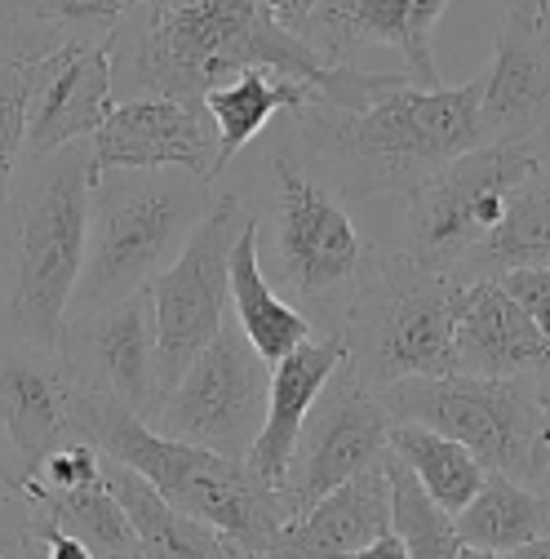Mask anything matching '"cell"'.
I'll return each instance as SVG.
<instances>
[{
	"instance_id": "obj_33",
	"label": "cell",
	"mask_w": 550,
	"mask_h": 559,
	"mask_svg": "<svg viewBox=\"0 0 550 559\" xmlns=\"http://www.w3.org/2000/svg\"><path fill=\"white\" fill-rule=\"evenodd\" d=\"M36 537L45 542V559H98L85 542H76V537H67L62 528H53L40 511H36Z\"/></svg>"
},
{
	"instance_id": "obj_40",
	"label": "cell",
	"mask_w": 550,
	"mask_h": 559,
	"mask_svg": "<svg viewBox=\"0 0 550 559\" xmlns=\"http://www.w3.org/2000/svg\"><path fill=\"white\" fill-rule=\"evenodd\" d=\"M506 559H550V533L546 537H533V542H524L515 550H506Z\"/></svg>"
},
{
	"instance_id": "obj_15",
	"label": "cell",
	"mask_w": 550,
	"mask_h": 559,
	"mask_svg": "<svg viewBox=\"0 0 550 559\" xmlns=\"http://www.w3.org/2000/svg\"><path fill=\"white\" fill-rule=\"evenodd\" d=\"M449 0H320L302 27V40L328 62H356L360 49H399L404 76L422 90H440L431 32Z\"/></svg>"
},
{
	"instance_id": "obj_44",
	"label": "cell",
	"mask_w": 550,
	"mask_h": 559,
	"mask_svg": "<svg viewBox=\"0 0 550 559\" xmlns=\"http://www.w3.org/2000/svg\"><path fill=\"white\" fill-rule=\"evenodd\" d=\"M23 559H45V542H40V537H36V546H32V550H27V555H23Z\"/></svg>"
},
{
	"instance_id": "obj_1",
	"label": "cell",
	"mask_w": 550,
	"mask_h": 559,
	"mask_svg": "<svg viewBox=\"0 0 550 559\" xmlns=\"http://www.w3.org/2000/svg\"><path fill=\"white\" fill-rule=\"evenodd\" d=\"M111 94L129 98H182L236 81L249 67L289 76L320 94L333 67L320 49L271 19L262 0H160V5L124 10L107 36Z\"/></svg>"
},
{
	"instance_id": "obj_46",
	"label": "cell",
	"mask_w": 550,
	"mask_h": 559,
	"mask_svg": "<svg viewBox=\"0 0 550 559\" xmlns=\"http://www.w3.org/2000/svg\"><path fill=\"white\" fill-rule=\"evenodd\" d=\"M541 27H546V32H550V5H546V23H541Z\"/></svg>"
},
{
	"instance_id": "obj_32",
	"label": "cell",
	"mask_w": 550,
	"mask_h": 559,
	"mask_svg": "<svg viewBox=\"0 0 550 559\" xmlns=\"http://www.w3.org/2000/svg\"><path fill=\"white\" fill-rule=\"evenodd\" d=\"M498 285L537 320V329L550 337V262L546 266H528V271H511Z\"/></svg>"
},
{
	"instance_id": "obj_19",
	"label": "cell",
	"mask_w": 550,
	"mask_h": 559,
	"mask_svg": "<svg viewBox=\"0 0 550 559\" xmlns=\"http://www.w3.org/2000/svg\"><path fill=\"white\" fill-rule=\"evenodd\" d=\"M386 528H391V479L386 466H373L333 488L328 498H320L311 511L289 520L262 550L244 559H347Z\"/></svg>"
},
{
	"instance_id": "obj_39",
	"label": "cell",
	"mask_w": 550,
	"mask_h": 559,
	"mask_svg": "<svg viewBox=\"0 0 550 559\" xmlns=\"http://www.w3.org/2000/svg\"><path fill=\"white\" fill-rule=\"evenodd\" d=\"M533 382H537V400H541V417H546V440H550V360L533 373Z\"/></svg>"
},
{
	"instance_id": "obj_25",
	"label": "cell",
	"mask_w": 550,
	"mask_h": 559,
	"mask_svg": "<svg viewBox=\"0 0 550 559\" xmlns=\"http://www.w3.org/2000/svg\"><path fill=\"white\" fill-rule=\"evenodd\" d=\"M546 262H550V195L528 178L506 195L502 223L449 275L462 280V285H479V280H502L511 271H528Z\"/></svg>"
},
{
	"instance_id": "obj_4",
	"label": "cell",
	"mask_w": 550,
	"mask_h": 559,
	"mask_svg": "<svg viewBox=\"0 0 550 559\" xmlns=\"http://www.w3.org/2000/svg\"><path fill=\"white\" fill-rule=\"evenodd\" d=\"M72 427L98 453L124 462L147 484H156V493L165 502H174L178 511H187L204 524H214L244 555L262 550L289 520H298L294 502L280 488L262 484L244 462L156 436L138 413H129L103 395L76 391Z\"/></svg>"
},
{
	"instance_id": "obj_11",
	"label": "cell",
	"mask_w": 550,
	"mask_h": 559,
	"mask_svg": "<svg viewBox=\"0 0 550 559\" xmlns=\"http://www.w3.org/2000/svg\"><path fill=\"white\" fill-rule=\"evenodd\" d=\"M253 209L240 191L214 200L210 218L195 227L178 262L152 280V307H156V373L160 395L178 386L191 360L218 337L231 316V249L244 231Z\"/></svg>"
},
{
	"instance_id": "obj_27",
	"label": "cell",
	"mask_w": 550,
	"mask_h": 559,
	"mask_svg": "<svg viewBox=\"0 0 550 559\" xmlns=\"http://www.w3.org/2000/svg\"><path fill=\"white\" fill-rule=\"evenodd\" d=\"M27 502L53 528H62L67 537L85 542L98 559L143 555V546H138V533H133L120 498L111 493V484H107V471H103V479L81 484V488H40V484H27Z\"/></svg>"
},
{
	"instance_id": "obj_26",
	"label": "cell",
	"mask_w": 550,
	"mask_h": 559,
	"mask_svg": "<svg viewBox=\"0 0 550 559\" xmlns=\"http://www.w3.org/2000/svg\"><path fill=\"white\" fill-rule=\"evenodd\" d=\"M311 98H315L311 85L262 72V67H249V72H240L236 81L204 94V111H210L218 124V174L271 124V116H285Z\"/></svg>"
},
{
	"instance_id": "obj_20",
	"label": "cell",
	"mask_w": 550,
	"mask_h": 559,
	"mask_svg": "<svg viewBox=\"0 0 550 559\" xmlns=\"http://www.w3.org/2000/svg\"><path fill=\"white\" fill-rule=\"evenodd\" d=\"M550 120V32L502 19L493 40V62L485 67L479 124L485 143L533 138Z\"/></svg>"
},
{
	"instance_id": "obj_34",
	"label": "cell",
	"mask_w": 550,
	"mask_h": 559,
	"mask_svg": "<svg viewBox=\"0 0 550 559\" xmlns=\"http://www.w3.org/2000/svg\"><path fill=\"white\" fill-rule=\"evenodd\" d=\"M262 5L271 10V19L280 23V27H289L294 36H302V27H307V19L315 14L320 0H262Z\"/></svg>"
},
{
	"instance_id": "obj_41",
	"label": "cell",
	"mask_w": 550,
	"mask_h": 559,
	"mask_svg": "<svg viewBox=\"0 0 550 559\" xmlns=\"http://www.w3.org/2000/svg\"><path fill=\"white\" fill-rule=\"evenodd\" d=\"M528 488H533V493H537V498H541V502L550 507V453H546V462H541V466L533 471V479H528Z\"/></svg>"
},
{
	"instance_id": "obj_12",
	"label": "cell",
	"mask_w": 550,
	"mask_h": 559,
	"mask_svg": "<svg viewBox=\"0 0 550 559\" xmlns=\"http://www.w3.org/2000/svg\"><path fill=\"white\" fill-rule=\"evenodd\" d=\"M391 427L395 417L386 400L342 360L311 404L285 471V498L294 502V511H311L333 488L382 466V457L391 453Z\"/></svg>"
},
{
	"instance_id": "obj_5",
	"label": "cell",
	"mask_w": 550,
	"mask_h": 559,
	"mask_svg": "<svg viewBox=\"0 0 550 559\" xmlns=\"http://www.w3.org/2000/svg\"><path fill=\"white\" fill-rule=\"evenodd\" d=\"M214 182L187 169H103L89 191L85 266L72 311L152 289L214 209ZM67 311V316H72Z\"/></svg>"
},
{
	"instance_id": "obj_30",
	"label": "cell",
	"mask_w": 550,
	"mask_h": 559,
	"mask_svg": "<svg viewBox=\"0 0 550 559\" xmlns=\"http://www.w3.org/2000/svg\"><path fill=\"white\" fill-rule=\"evenodd\" d=\"M32 19L58 23V27L72 32V36L107 40L116 32V23L124 19V0H36Z\"/></svg>"
},
{
	"instance_id": "obj_28",
	"label": "cell",
	"mask_w": 550,
	"mask_h": 559,
	"mask_svg": "<svg viewBox=\"0 0 550 559\" xmlns=\"http://www.w3.org/2000/svg\"><path fill=\"white\" fill-rule=\"evenodd\" d=\"M453 528L466 546H485V550L506 555V550L550 533V507L528 484L489 471L485 488L453 515Z\"/></svg>"
},
{
	"instance_id": "obj_10",
	"label": "cell",
	"mask_w": 550,
	"mask_h": 559,
	"mask_svg": "<svg viewBox=\"0 0 550 559\" xmlns=\"http://www.w3.org/2000/svg\"><path fill=\"white\" fill-rule=\"evenodd\" d=\"M266 400H271V365L253 352L240 324L227 316L218 337L191 360L178 386L156 400V408L147 413V427L156 436L244 462L266 423Z\"/></svg>"
},
{
	"instance_id": "obj_24",
	"label": "cell",
	"mask_w": 550,
	"mask_h": 559,
	"mask_svg": "<svg viewBox=\"0 0 550 559\" xmlns=\"http://www.w3.org/2000/svg\"><path fill=\"white\" fill-rule=\"evenodd\" d=\"M231 320L240 324V333L249 337V346L266 365L285 360L289 352L320 337V329L285 294L271 289V280L258 262V209L249 214V223L231 249Z\"/></svg>"
},
{
	"instance_id": "obj_48",
	"label": "cell",
	"mask_w": 550,
	"mask_h": 559,
	"mask_svg": "<svg viewBox=\"0 0 550 559\" xmlns=\"http://www.w3.org/2000/svg\"><path fill=\"white\" fill-rule=\"evenodd\" d=\"M129 559H143V555H129Z\"/></svg>"
},
{
	"instance_id": "obj_38",
	"label": "cell",
	"mask_w": 550,
	"mask_h": 559,
	"mask_svg": "<svg viewBox=\"0 0 550 559\" xmlns=\"http://www.w3.org/2000/svg\"><path fill=\"white\" fill-rule=\"evenodd\" d=\"M502 5H506V19H515L524 27H541L550 0H502Z\"/></svg>"
},
{
	"instance_id": "obj_16",
	"label": "cell",
	"mask_w": 550,
	"mask_h": 559,
	"mask_svg": "<svg viewBox=\"0 0 550 559\" xmlns=\"http://www.w3.org/2000/svg\"><path fill=\"white\" fill-rule=\"evenodd\" d=\"M116 94H111V58L107 40L72 36L62 49H53L40 62V76L32 90V111H27V160H45L62 152L67 143H81L103 129L111 116Z\"/></svg>"
},
{
	"instance_id": "obj_18",
	"label": "cell",
	"mask_w": 550,
	"mask_h": 559,
	"mask_svg": "<svg viewBox=\"0 0 550 559\" xmlns=\"http://www.w3.org/2000/svg\"><path fill=\"white\" fill-rule=\"evenodd\" d=\"M546 360H550V337L498 280H479V285L462 289L453 320V373L528 378Z\"/></svg>"
},
{
	"instance_id": "obj_17",
	"label": "cell",
	"mask_w": 550,
	"mask_h": 559,
	"mask_svg": "<svg viewBox=\"0 0 550 559\" xmlns=\"http://www.w3.org/2000/svg\"><path fill=\"white\" fill-rule=\"evenodd\" d=\"M72 408L76 382L53 346H32L19 337L0 342V427L27 471H36L67 440H76Z\"/></svg>"
},
{
	"instance_id": "obj_13",
	"label": "cell",
	"mask_w": 550,
	"mask_h": 559,
	"mask_svg": "<svg viewBox=\"0 0 550 559\" xmlns=\"http://www.w3.org/2000/svg\"><path fill=\"white\" fill-rule=\"evenodd\" d=\"M53 352L72 373L76 391L103 395L147 423V413L160 400L152 289L94 311H72L58 329Z\"/></svg>"
},
{
	"instance_id": "obj_21",
	"label": "cell",
	"mask_w": 550,
	"mask_h": 559,
	"mask_svg": "<svg viewBox=\"0 0 550 559\" xmlns=\"http://www.w3.org/2000/svg\"><path fill=\"white\" fill-rule=\"evenodd\" d=\"M347 360V346L342 337H315L298 352H289L285 360L271 365V400H266V423L244 457V466L285 493V471H289V457H294V444H298V431L307 423L311 404L320 400L324 382L333 378V369Z\"/></svg>"
},
{
	"instance_id": "obj_8",
	"label": "cell",
	"mask_w": 550,
	"mask_h": 559,
	"mask_svg": "<svg viewBox=\"0 0 550 559\" xmlns=\"http://www.w3.org/2000/svg\"><path fill=\"white\" fill-rule=\"evenodd\" d=\"M395 423H422L457 444H466L479 466L493 475H511L519 484L546 462V417L537 400V382L528 378H404L378 391Z\"/></svg>"
},
{
	"instance_id": "obj_37",
	"label": "cell",
	"mask_w": 550,
	"mask_h": 559,
	"mask_svg": "<svg viewBox=\"0 0 550 559\" xmlns=\"http://www.w3.org/2000/svg\"><path fill=\"white\" fill-rule=\"evenodd\" d=\"M528 143H533V182L550 195V120L528 138Z\"/></svg>"
},
{
	"instance_id": "obj_31",
	"label": "cell",
	"mask_w": 550,
	"mask_h": 559,
	"mask_svg": "<svg viewBox=\"0 0 550 559\" xmlns=\"http://www.w3.org/2000/svg\"><path fill=\"white\" fill-rule=\"evenodd\" d=\"M36 546V507L27 493L0 484V559H23Z\"/></svg>"
},
{
	"instance_id": "obj_23",
	"label": "cell",
	"mask_w": 550,
	"mask_h": 559,
	"mask_svg": "<svg viewBox=\"0 0 550 559\" xmlns=\"http://www.w3.org/2000/svg\"><path fill=\"white\" fill-rule=\"evenodd\" d=\"M103 471H107L111 493L120 498V507L138 533L143 559H244V550L231 537H223L214 524H204V520L178 511L174 502H165L156 493V484H147L124 462L103 453Z\"/></svg>"
},
{
	"instance_id": "obj_42",
	"label": "cell",
	"mask_w": 550,
	"mask_h": 559,
	"mask_svg": "<svg viewBox=\"0 0 550 559\" xmlns=\"http://www.w3.org/2000/svg\"><path fill=\"white\" fill-rule=\"evenodd\" d=\"M32 5L36 0H0V14L5 19H32Z\"/></svg>"
},
{
	"instance_id": "obj_29",
	"label": "cell",
	"mask_w": 550,
	"mask_h": 559,
	"mask_svg": "<svg viewBox=\"0 0 550 559\" xmlns=\"http://www.w3.org/2000/svg\"><path fill=\"white\" fill-rule=\"evenodd\" d=\"M391 453L418 475L427 498L449 515H457L489 479V471L479 466V457L466 444H457V440H449L422 423H395L391 427Z\"/></svg>"
},
{
	"instance_id": "obj_22",
	"label": "cell",
	"mask_w": 550,
	"mask_h": 559,
	"mask_svg": "<svg viewBox=\"0 0 550 559\" xmlns=\"http://www.w3.org/2000/svg\"><path fill=\"white\" fill-rule=\"evenodd\" d=\"M72 40V32L40 19H10L0 23V227L10 214V191L23 169L27 147V111L40 62Z\"/></svg>"
},
{
	"instance_id": "obj_3",
	"label": "cell",
	"mask_w": 550,
	"mask_h": 559,
	"mask_svg": "<svg viewBox=\"0 0 550 559\" xmlns=\"http://www.w3.org/2000/svg\"><path fill=\"white\" fill-rule=\"evenodd\" d=\"M94 191V138L67 143L45 160H27L10 191L0 227V275H5V324L19 342L53 346L72 311Z\"/></svg>"
},
{
	"instance_id": "obj_14",
	"label": "cell",
	"mask_w": 550,
	"mask_h": 559,
	"mask_svg": "<svg viewBox=\"0 0 550 559\" xmlns=\"http://www.w3.org/2000/svg\"><path fill=\"white\" fill-rule=\"evenodd\" d=\"M103 169H187L218 178V124L204 103L129 98L94 133V174Z\"/></svg>"
},
{
	"instance_id": "obj_9",
	"label": "cell",
	"mask_w": 550,
	"mask_h": 559,
	"mask_svg": "<svg viewBox=\"0 0 550 559\" xmlns=\"http://www.w3.org/2000/svg\"><path fill=\"white\" fill-rule=\"evenodd\" d=\"M533 178V143L528 138H502L479 143L422 187L404 195V231L399 249L431 271H453L479 240H485L502 214L506 195Z\"/></svg>"
},
{
	"instance_id": "obj_47",
	"label": "cell",
	"mask_w": 550,
	"mask_h": 559,
	"mask_svg": "<svg viewBox=\"0 0 550 559\" xmlns=\"http://www.w3.org/2000/svg\"><path fill=\"white\" fill-rule=\"evenodd\" d=\"M0 23H10V19H5V14H0Z\"/></svg>"
},
{
	"instance_id": "obj_36",
	"label": "cell",
	"mask_w": 550,
	"mask_h": 559,
	"mask_svg": "<svg viewBox=\"0 0 550 559\" xmlns=\"http://www.w3.org/2000/svg\"><path fill=\"white\" fill-rule=\"evenodd\" d=\"M347 559H412V555H408V546H404V537H399L395 528H386L382 537H373L369 546H360V550H351Z\"/></svg>"
},
{
	"instance_id": "obj_43",
	"label": "cell",
	"mask_w": 550,
	"mask_h": 559,
	"mask_svg": "<svg viewBox=\"0 0 550 559\" xmlns=\"http://www.w3.org/2000/svg\"><path fill=\"white\" fill-rule=\"evenodd\" d=\"M457 559H506V555H498V550H485V546H466V542H462Z\"/></svg>"
},
{
	"instance_id": "obj_7",
	"label": "cell",
	"mask_w": 550,
	"mask_h": 559,
	"mask_svg": "<svg viewBox=\"0 0 550 559\" xmlns=\"http://www.w3.org/2000/svg\"><path fill=\"white\" fill-rule=\"evenodd\" d=\"M462 289V280L422 266L404 249H369L337 333L356 378L386 391L404 378L453 373V320Z\"/></svg>"
},
{
	"instance_id": "obj_6",
	"label": "cell",
	"mask_w": 550,
	"mask_h": 559,
	"mask_svg": "<svg viewBox=\"0 0 550 559\" xmlns=\"http://www.w3.org/2000/svg\"><path fill=\"white\" fill-rule=\"evenodd\" d=\"M262 187L266 204L258 209V227H266V245L258 240V262L262 271L271 266L285 298L320 337H337L369 253L351 209L302 165L294 138L262 152Z\"/></svg>"
},
{
	"instance_id": "obj_45",
	"label": "cell",
	"mask_w": 550,
	"mask_h": 559,
	"mask_svg": "<svg viewBox=\"0 0 550 559\" xmlns=\"http://www.w3.org/2000/svg\"><path fill=\"white\" fill-rule=\"evenodd\" d=\"M143 5H160V0H124V10H143Z\"/></svg>"
},
{
	"instance_id": "obj_35",
	"label": "cell",
	"mask_w": 550,
	"mask_h": 559,
	"mask_svg": "<svg viewBox=\"0 0 550 559\" xmlns=\"http://www.w3.org/2000/svg\"><path fill=\"white\" fill-rule=\"evenodd\" d=\"M27 479H32L27 462L19 457L14 440L5 436V427H0V484H10V488H19V493H27Z\"/></svg>"
},
{
	"instance_id": "obj_2",
	"label": "cell",
	"mask_w": 550,
	"mask_h": 559,
	"mask_svg": "<svg viewBox=\"0 0 550 559\" xmlns=\"http://www.w3.org/2000/svg\"><path fill=\"white\" fill-rule=\"evenodd\" d=\"M479 98H485V72L457 90H422L404 81L356 111L311 98L285 116L302 165L337 200L360 204L373 195H408L485 143Z\"/></svg>"
}]
</instances>
